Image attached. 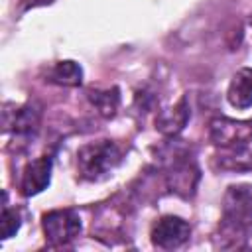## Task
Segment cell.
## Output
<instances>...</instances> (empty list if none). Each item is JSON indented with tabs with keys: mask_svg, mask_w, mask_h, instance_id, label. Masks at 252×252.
Here are the masks:
<instances>
[{
	"mask_svg": "<svg viewBox=\"0 0 252 252\" xmlns=\"http://www.w3.org/2000/svg\"><path fill=\"white\" fill-rule=\"evenodd\" d=\"M122 158V148L112 140L89 142L77 152V169L83 179L100 181L120 165Z\"/></svg>",
	"mask_w": 252,
	"mask_h": 252,
	"instance_id": "obj_2",
	"label": "cell"
},
{
	"mask_svg": "<svg viewBox=\"0 0 252 252\" xmlns=\"http://www.w3.org/2000/svg\"><path fill=\"white\" fill-rule=\"evenodd\" d=\"M169 158L171 159L167 161V167L163 173L167 189L183 199L193 197L197 191L199 177H201L195 159L185 150H173V154Z\"/></svg>",
	"mask_w": 252,
	"mask_h": 252,
	"instance_id": "obj_3",
	"label": "cell"
},
{
	"mask_svg": "<svg viewBox=\"0 0 252 252\" xmlns=\"http://www.w3.org/2000/svg\"><path fill=\"white\" fill-rule=\"evenodd\" d=\"M41 122V108L33 102L18 106L14 110H4V130L8 132L12 128V132L20 138H30L37 132Z\"/></svg>",
	"mask_w": 252,
	"mask_h": 252,
	"instance_id": "obj_7",
	"label": "cell"
},
{
	"mask_svg": "<svg viewBox=\"0 0 252 252\" xmlns=\"http://www.w3.org/2000/svg\"><path fill=\"white\" fill-rule=\"evenodd\" d=\"M20 213L16 209H10L6 203H4V209H2V238H10L14 236L18 230H20Z\"/></svg>",
	"mask_w": 252,
	"mask_h": 252,
	"instance_id": "obj_14",
	"label": "cell"
},
{
	"mask_svg": "<svg viewBox=\"0 0 252 252\" xmlns=\"http://www.w3.org/2000/svg\"><path fill=\"white\" fill-rule=\"evenodd\" d=\"M91 104L96 108V112L102 118H112L120 106V91L118 87H106V89H89L87 93Z\"/></svg>",
	"mask_w": 252,
	"mask_h": 252,
	"instance_id": "obj_11",
	"label": "cell"
},
{
	"mask_svg": "<svg viewBox=\"0 0 252 252\" xmlns=\"http://www.w3.org/2000/svg\"><path fill=\"white\" fill-rule=\"evenodd\" d=\"M189 116H191L189 102H187V98L183 96V98H179L171 108L158 112V116H156V128H158L163 136L175 138V136L185 128V124L189 122Z\"/></svg>",
	"mask_w": 252,
	"mask_h": 252,
	"instance_id": "obj_9",
	"label": "cell"
},
{
	"mask_svg": "<svg viewBox=\"0 0 252 252\" xmlns=\"http://www.w3.org/2000/svg\"><path fill=\"white\" fill-rule=\"evenodd\" d=\"M51 165L53 161L49 156H41L30 161L20 177V193L24 197H33L41 193L51 181Z\"/></svg>",
	"mask_w": 252,
	"mask_h": 252,
	"instance_id": "obj_8",
	"label": "cell"
},
{
	"mask_svg": "<svg viewBox=\"0 0 252 252\" xmlns=\"http://www.w3.org/2000/svg\"><path fill=\"white\" fill-rule=\"evenodd\" d=\"M47 79L55 85H61V87H79L83 83V69L77 61L63 59V61H57L49 69Z\"/></svg>",
	"mask_w": 252,
	"mask_h": 252,
	"instance_id": "obj_12",
	"label": "cell"
},
{
	"mask_svg": "<svg viewBox=\"0 0 252 252\" xmlns=\"http://www.w3.org/2000/svg\"><path fill=\"white\" fill-rule=\"evenodd\" d=\"M252 230V185L236 183L230 185L222 197V219L220 236L228 242L224 248L240 246V240Z\"/></svg>",
	"mask_w": 252,
	"mask_h": 252,
	"instance_id": "obj_1",
	"label": "cell"
},
{
	"mask_svg": "<svg viewBox=\"0 0 252 252\" xmlns=\"http://www.w3.org/2000/svg\"><path fill=\"white\" fill-rule=\"evenodd\" d=\"M41 228L49 244L65 246L81 232V217L73 209H55L41 217Z\"/></svg>",
	"mask_w": 252,
	"mask_h": 252,
	"instance_id": "obj_4",
	"label": "cell"
},
{
	"mask_svg": "<svg viewBox=\"0 0 252 252\" xmlns=\"http://www.w3.org/2000/svg\"><path fill=\"white\" fill-rule=\"evenodd\" d=\"M189 236H191V224L181 217H173V215H165L158 219L150 232L152 244L161 250L179 248L189 240Z\"/></svg>",
	"mask_w": 252,
	"mask_h": 252,
	"instance_id": "obj_6",
	"label": "cell"
},
{
	"mask_svg": "<svg viewBox=\"0 0 252 252\" xmlns=\"http://www.w3.org/2000/svg\"><path fill=\"white\" fill-rule=\"evenodd\" d=\"M53 0H26V8H35V6H45L51 4Z\"/></svg>",
	"mask_w": 252,
	"mask_h": 252,
	"instance_id": "obj_15",
	"label": "cell"
},
{
	"mask_svg": "<svg viewBox=\"0 0 252 252\" xmlns=\"http://www.w3.org/2000/svg\"><path fill=\"white\" fill-rule=\"evenodd\" d=\"M226 98L234 108L240 110L252 106V67H242L232 75Z\"/></svg>",
	"mask_w": 252,
	"mask_h": 252,
	"instance_id": "obj_10",
	"label": "cell"
},
{
	"mask_svg": "<svg viewBox=\"0 0 252 252\" xmlns=\"http://www.w3.org/2000/svg\"><path fill=\"white\" fill-rule=\"evenodd\" d=\"M224 152L217 156V163L220 169H230V171H240V169H250L252 167V156L248 148H222Z\"/></svg>",
	"mask_w": 252,
	"mask_h": 252,
	"instance_id": "obj_13",
	"label": "cell"
},
{
	"mask_svg": "<svg viewBox=\"0 0 252 252\" xmlns=\"http://www.w3.org/2000/svg\"><path fill=\"white\" fill-rule=\"evenodd\" d=\"M209 138L219 148H244L252 142V118L234 120L226 116H215L209 122Z\"/></svg>",
	"mask_w": 252,
	"mask_h": 252,
	"instance_id": "obj_5",
	"label": "cell"
}]
</instances>
